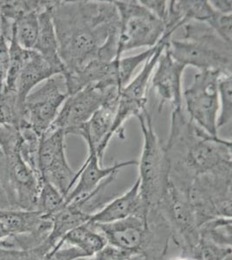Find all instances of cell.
Wrapping results in <instances>:
<instances>
[{
	"instance_id": "obj_1",
	"label": "cell",
	"mask_w": 232,
	"mask_h": 260,
	"mask_svg": "<svg viewBox=\"0 0 232 260\" xmlns=\"http://www.w3.org/2000/svg\"><path fill=\"white\" fill-rule=\"evenodd\" d=\"M50 11L63 74L94 59L111 62L121 57L120 17L113 1H52Z\"/></svg>"
},
{
	"instance_id": "obj_2",
	"label": "cell",
	"mask_w": 232,
	"mask_h": 260,
	"mask_svg": "<svg viewBox=\"0 0 232 260\" xmlns=\"http://www.w3.org/2000/svg\"><path fill=\"white\" fill-rule=\"evenodd\" d=\"M164 148L170 161V181L176 186L190 187L200 175L231 171V141L206 133L183 109L172 110Z\"/></svg>"
},
{
	"instance_id": "obj_3",
	"label": "cell",
	"mask_w": 232,
	"mask_h": 260,
	"mask_svg": "<svg viewBox=\"0 0 232 260\" xmlns=\"http://www.w3.org/2000/svg\"><path fill=\"white\" fill-rule=\"evenodd\" d=\"M102 234L107 244L126 252L131 258L161 260L172 239L170 228L159 208L147 219L140 214L109 224H88Z\"/></svg>"
},
{
	"instance_id": "obj_4",
	"label": "cell",
	"mask_w": 232,
	"mask_h": 260,
	"mask_svg": "<svg viewBox=\"0 0 232 260\" xmlns=\"http://www.w3.org/2000/svg\"><path fill=\"white\" fill-rule=\"evenodd\" d=\"M181 28L182 36L172 37L167 47L175 61L200 71L231 75V44L224 41L205 23L188 21Z\"/></svg>"
},
{
	"instance_id": "obj_5",
	"label": "cell",
	"mask_w": 232,
	"mask_h": 260,
	"mask_svg": "<svg viewBox=\"0 0 232 260\" xmlns=\"http://www.w3.org/2000/svg\"><path fill=\"white\" fill-rule=\"evenodd\" d=\"M143 134V148L138 161L140 192L144 218L159 207L170 185V161L164 146L153 127V120L146 110L138 117Z\"/></svg>"
},
{
	"instance_id": "obj_6",
	"label": "cell",
	"mask_w": 232,
	"mask_h": 260,
	"mask_svg": "<svg viewBox=\"0 0 232 260\" xmlns=\"http://www.w3.org/2000/svg\"><path fill=\"white\" fill-rule=\"evenodd\" d=\"M40 183L39 174L21 156L19 145L0 148V189L8 207L37 210Z\"/></svg>"
},
{
	"instance_id": "obj_7",
	"label": "cell",
	"mask_w": 232,
	"mask_h": 260,
	"mask_svg": "<svg viewBox=\"0 0 232 260\" xmlns=\"http://www.w3.org/2000/svg\"><path fill=\"white\" fill-rule=\"evenodd\" d=\"M120 17L119 56L138 48H153L165 32L164 22L140 1H113Z\"/></svg>"
},
{
	"instance_id": "obj_8",
	"label": "cell",
	"mask_w": 232,
	"mask_h": 260,
	"mask_svg": "<svg viewBox=\"0 0 232 260\" xmlns=\"http://www.w3.org/2000/svg\"><path fill=\"white\" fill-rule=\"evenodd\" d=\"M197 226L217 218H231V172L197 176L189 188Z\"/></svg>"
},
{
	"instance_id": "obj_9",
	"label": "cell",
	"mask_w": 232,
	"mask_h": 260,
	"mask_svg": "<svg viewBox=\"0 0 232 260\" xmlns=\"http://www.w3.org/2000/svg\"><path fill=\"white\" fill-rule=\"evenodd\" d=\"M188 192L189 190L176 187L170 182L159 209L167 219L172 240L182 251V256L194 259L200 233Z\"/></svg>"
},
{
	"instance_id": "obj_10",
	"label": "cell",
	"mask_w": 232,
	"mask_h": 260,
	"mask_svg": "<svg viewBox=\"0 0 232 260\" xmlns=\"http://www.w3.org/2000/svg\"><path fill=\"white\" fill-rule=\"evenodd\" d=\"M217 71H201L183 93L189 118L212 136H218V80Z\"/></svg>"
},
{
	"instance_id": "obj_11",
	"label": "cell",
	"mask_w": 232,
	"mask_h": 260,
	"mask_svg": "<svg viewBox=\"0 0 232 260\" xmlns=\"http://www.w3.org/2000/svg\"><path fill=\"white\" fill-rule=\"evenodd\" d=\"M171 38L172 36L164 33L157 45L155 52L144 62L141 72L121 89L118 98L117 112L112 128V136L117 135L119 138H124L125 121L134 116L137 118L147 110L148 86L159 56L163 53Z\"/></svg>"
},
{
	"instance_id": "obj_12",
	"label": "cell",
	"mask_w": 232,
	"mask_h": 260,
	"mask_svg": "<svg viewBox=\"0 0 232 260\" xmlns=\"http://www.w3.org/2000/svg\"><path fill=\"white\" fill-rule=\"evenodd\" d=\"M120 92L115 88H105L98 84L87 86L69 95L50 128L61 129L65 136H78L92 115L103 104L117 98Z\"/></svg>"
},
{
	"instance_id": "obj_13",
	"label": "cell",
	"mask_w": 232,
	"mask_h": 260,
	"mask_svg": "<svg viewBox=\"0 0 232 260\" xmlns=\"http://www.w3.org/2000/svg\"><path fill=\"white\" fill-rule=\"evenodd\" d=\"M68 96L62 75L49 78L44 85L27 96L20 122L29 125L39 136H44L53 124Z\"/></svg>"
},
{
	"instance_id": "obj_14",
	"label": "cell",
	"mask_w": 232,
	"mask_h": 260,
	"mask_svg": "<svg viewBox=\"0 0 232 260\" xmlns=\"http://www.w3.org/2000/svg\"><path fill=\"white\" fill-rule=\"evenodd\" d=\"M65 137L61 129L48 130L42 136L38 160L40 179L52 184L64 199L77 182V172L71 169L66 157Z\"/></svg>"
},
{
	"instance_id": "obj_15",
	"label": "cell",
	"mask_w": 232,
	"mask_h": 260,
	"mask_svg": "<svg viewBox=\"0 0 232 260\" xmlns=\"http://www.w3.org/2000/svg\"><path fill=\"white\" fill-rule=\"evenodd\" d=\"M167 47L159 56L151 78L152 85L159 96V111L168 104L172 110L183 108V74L186 67L175 61Z\"/></svg>"
},
{
	"instance_id": "obj_16",
	"label": "cell",
	"mask_w": 232,
	"mask_h": 260,
	"mask_svg": "<svg viewBox=\"0 0 232 260\" xmlns=\"http://www.w3.org/2000/svg\"><path fill=\"white\" fill-rule=\"evenodd\" d=\"M102 162L94 148H88V157L77 172V182L65 197V205L88 197L110 175L119 173L123 168L138 164L137 160H127L104 168Z\"/></svg>"
},
{
	"instance_id": "obj_17",
	"label": "cell",
	"mask_w": 232,
	"mask_h": 260,
	"mask_svg": "<svg viewBox=\"0 0 232 260\" xmlns=\"http://www.w3.org/2000/svg\"><path fill=\"white\" fill-rule=\"evenodd\" d=\"M118 98L119 95L103 104L82 127L77 136L85 141L88 148H94L102 161L113 137L112 128L117 112Z\"/></svg>"
},
{
	"instance_id": "obj_18",
	"label": "cell",
	"mask_w": 232,
	"mask_h": 260,
	"mask_svg": "<svg viewBox=\"0 0 232 260\" xmlns=\"http://www.w3.org/2000/svg\"><path fill=\"white\" fill-rule=\"evenodd\" d=\"M135 214L144 217L138 179L123 194L113 199L95 213L90 214L87 224H109Z\"/></svg>"
},
{
	"instance_id": "obj_19",
	"label": "cell",
	"mask_w": 232,
	"mask_h": 260,
	"mask_svg": "<svg viewBox=\"0 0 232 260\" xmlns=\"http://www.w3.org/2000/svg\"><path fill=\"white\" fill-rule=\"evenodd\" d=\"M57 75L61 73L37 51L31 50L21 67L15 82L14 91L22 109L24 101L36 86Z\"/></svg>"
},
{
	"instance_id": "obj_20",
	"label": "cell",
	"mask_w": 232,
	"mask_h": 260,
	"mask_svg": "<svg viewBox=\"0 0 232 260\" xmlns=\"http://www.w3.org/2000/svg\"><path fill=\"white\" fill-rule=\"evenodd\" d=\"M0 222L9 230L11 236L22 234H50L51 220L38 211H24L10 207L0 208Z\"/></svg>"
},
{
	"instance_id": "obj_21",
	"label": "cell",
	"mask_w": 232,
	"mask_h": 260,
	"mask_svg": "<svg viewBox=\"0 0 232 260\" xmlns=\"http://www.w3.org/2000/svg\"><path fill=\"white\" fill-rule=\"evenodd\" d=\"M51 3L52 1H50V6L46 9L39 13V34L33 50L37 51L62 76L64 73V66L59 56L58 43L50 11Z\"/></svg>"
},
{
	"instance_id": "obj_22",
	"label": "cell",
	"mask_w": 232,
	"mask_h": 260,
	"mask_svg": "<svg viewBox=\"0 0 232 260\" xmlns=\"http://www.w3.org/2000/svg\"><path fill=\"white\" fill-rule=\"evenodd\" d=\"M90 213H88L74 203L65 205L60 210L50 216L52 228L45 242L51 251L56 244L71 230L87 224Z\"/></svg>"
},
{
	"instance_id": "obj_23",
	"label": "cell",
	"mask_w": 232,
	"mask_h": 260,
	"mask_svg": "<svg viewBox=\"0 0 232 260\" xmlns=\"http://www.w3.org/2000/svg\"><path fill=\"white\" fill-rule=\"evenodd\" d=\"M64 245H73L82 250L88 257H92L107 245L105 238L88 224L80 225L71 230L60 240L55 249ZM52 250V251H53Z\"/></svg>"
},
{
	"instance_id": "obj_24",
	"label": "cell",
	"mask_w": 232,
	"mask_h": 260,
	"mask_svg": "<svg viewBox=\"0 0 232 260\" xmlns=\"http://www.w3.org/2000/svg\"><path fill=\"white\" fill-rule=\"evenodd\" d=\"M41 12H28L12 23V36L25 50H33L35 47L39 34V15Z\"/></svg>"
},
{
	"instance_id": "obj_25",
	"label": "cell",
	"mask_w": 232,
	"mask_h": 260,
	"mask_svg": "<svg viewBox=\"0 0 232 260\" xmlns=\"http://www.w3.org/2000/svg\"><path fill=\"white\" fill-rule=\"evenodd\" d=\"M231 218H217L198 228L200 238L218 245L231 246Z\"/></svg>"
},
{
	"instance_id": "obj_26",
	"label": "cell",
	"mask_w": 232,
	"mask_h": 260,
	"mask_svg": "<svg viewBox=\"0 0 232 260\" xmlns=\"http://www.w3.org/2000/svg\"><path fill=\"white\" fill-rule=\"evenodd\" d=\"M64 200L63 195L52 184L41 179L36 211L50 219V216L64 207Z\"/></svg>"
},
{
	"instance_id": "obj_27",
	"label": "cell",
	"mask_w": 232,
	"mask_h": 260,
	"mask_svg": "<svg viewBox=\"0 0 232 260\" xmlns=\"http://www.w3.org/2000/svg\"><path fill=\"white\" fill-rule=\"evenodd\" d=\"M50 1H0V18L13 23L30 12H41Z\"/></svg>"
},
{
	"instance_id": "obj_28",
	"label": "cell",
	"mask_w": 232,
	"mask_h": 260,
	"mask_svg": "<svg viewBox=\"0 0 232 260\" xmlns=\"http://www.w3.org/2000/svg\"><path fill=\"white\" fill-rule=\"evenodd\" d=\"M231 92L232 77L230 76H221L218 80V110L217 127H220L231 122Z\"/></svg>"
},
{
	"instance_id": "obj_29",
	"label": "cell",
	"mask_w": 232,
	"mask_h": 260,
	"mask_svg": "<svg viewBox=\"0 0 232 260\" xmlns=\"http://www.w3.org/2000/svg\"><path fill=\"white\" fill-rule=\"evenodd\" d=\"M12 24L0 19V92L2 91L10 67V41L12 39Z\"/></svg>"
},
{
	"instance_id": "obj_30",
	"label": "cell",
	"mask_w": 232,
	"mask_h": 260,
	"mask_svg": "<svg viewBox=\"0 0 232 260\" xmlns=\"http://www.w3.org/2000/svg\"><path fill=\"white\" fill-rule=\"evenodd\" d=\"M50 251L51 249L45 241L38 247L28 250L5 248L0 246V260H47Z\"/></svg>"
},
{
	"instance_id": "obj_31",
	"label": "cell",
	"mask_w": 232,
	"mask_h": 260,
	"mask_svg": "<svg viewBox=\"0 0 232 260\" xmlns=\"http://www.w3.org/2000/svg\"><path fill=\"white\" fill-rule=\"evenodd\" d=\"M231 246L218 245L200 238V242L195 251L194 259L226 260L231 256Z\"/></svg>"
},
{
	"instance_id": "obj_32",
	"label": "cell",
	"mask_w": 232,
	"mask_h": 260,
	"mask_svg": "<svg viewBox=\"0 0 232 260\" xmlns=\"http://www.w3.org/2000/svg\"><path fill=\"white\" fill-rule=\"evenodd\" d=\"M83 258H88V256L82 250L73 245L55 249L47 256V260H79Z\"/></svg>"
},
{
	"instance_id": "obj_33",
	"label": "cell",
	"mask_w": 232,
	"mask_h": 260,
	"mask_svg": "<svg viewBox=\"0 0 232 260\" xmlns=\"http://www.w3.org/2000/svg\"><path fill=\"white\" fill-rule=\"evenodd\" d=\"M129 255L107 244L102 250L97 251L88 260H131Z\"/></svg>"
},
{
	"instance_id": "obj_34",
	"label": "cell",
	"mask_w": 232,
	"mask_h": 260,
	"mask_svg": "<svg viewBox=\"0 0 232 260\" xmlns=\"http://www.w3.org/2000/svg\"><path fill=\"white\" fill-rule=\"evenodd\" d=\"M145 7L153 12L160 20L165 23L168 13V1H151V0H141L140 1ZM165 25V24H164Z\"/></svg>"
},
{
	"instance_id": "obj_35",
	"label": "cell",
	"mask_w": 232,
	"mask_h": 260,
	"mask_svg": "<svg viewBox=\"0 0 232 260\" xmlns=\"http://www.w3.org/2000/svg\"><path fill=\"white\" fill-rule=\"evenodd\" d=\"M210 5L216 12H219L221 14L229 15L231 14V1H209Z\"/></svg>"
},
{
	"instance_id": "obj_36",
	"label": "cell",
	"mask_w": 232,
	"mask_h": 260,
	"mask_svg": "<svg viewBox=\"0 0 232 260\" xmlns=\"http://www.w3.org/2000/svg\"><path fill=\"white\" fill-rule=\"evenodd\" d=\"M10 236H11V234H10L9 230L6 228V225H4L3 223L0 222V243Z\"/></svg>"
},
{
	"instance_id": "obj_37",
	"label": "cell",
	"mask_w": 232,
	"mask_h": 260,
	"mask_svg": "<svg viewBox=\"0 0 232 260\" xmlns=\"http://www.w3.org/2000/svg\"><path fill=\"white\" fill-rule=\"evenodd\" d=\"M172 260H194L191 259V258H189V257H184V256H180V257H175L174 259Z\"/></svg>"
},
{
	"instance_id": "obj_38",
	"label": "cell",
	"mask_w": 232,
	"mask_h": 260,
	"mask_svg": "<svg viewBox=\"0 0 232 260\" xmlns=\"http://www.w3.org/2000/svg\"><path fill=\"white\" fill-rule=\"evenodd\" d=\"M0 196H1V189H0Z\"/></svg>"
},
{
	"instance_id": "obj_39",
	"label": "cell",
	"mask_w": 232,
	"mask_h": 260,
	"mask_svg": "<svg viewBox=\"0 0 232 260\" xmlns=\"http://www.w3.org/2000/svg\"><path fill=\"white\" fill-rule=\"evenodd\" d=\"M194 260H200V259H194Z\"/></svg>"
}]
</instances>
